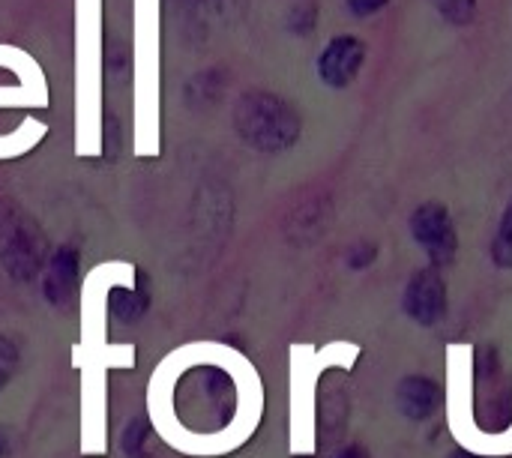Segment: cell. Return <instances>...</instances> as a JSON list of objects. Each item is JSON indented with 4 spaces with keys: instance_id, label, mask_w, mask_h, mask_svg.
Returning <instances> with one entry per match:
<instances>
[{
    "instance_id": "6da1fadb",
    "label": "cell",
    "mask_w": 512,
    "mask_h": 458,
    "mask_svg": "<svg viewBox=\"0 0 512 458\" xmlns=\"http://www.w3.org/2000/svg\"><path fill=\"white\" fill-rule=\"evenodd\" d=\"M153 393L189 438H222L255 402L258 381L234 348L192 342L162 360Z\"/></svg>"
},
{
    "instance_id": "7a4b0ae2",
    "label": "cell",
    "mask_w": 512,
    "mask_h": 458,
    "mask_svg": "<svg viewBox=\"0 0 512 458\" xmlns=\"http://www.w3.org/2000/svg\"><path fill=\"white\" fill-rule=\"evenodd\" d=\"M72 153H105V0H72Z\"/></svg>"
},
{
    "instance_id": "3957f363",
    "label": "cell",
    "mask_w": 512,
    "mask_h": 458,
    "mask_svg": "<svg viewBox=\"0 0 512 458\" xmlns=\"http://www.w3.org/2000/svg\"><path fill=\"white\" fill-rule=\"evenodd\" d=\"M162 150V0H132V156Z\"/></svg>"
},
{
    "instance_id": "277c9868",
    "label": "cell",
    "mask_w": 512,
    "mask_h": 458,
    "mask_svg": "<svg viewBox=\"0 0 512 458\" xmlns=\"http://www.w3.org/2000/svg\"><path fill=\"white\" fill-rule=\"evenodd\" d=\"M51 105L48 75L39 60L9 42H0V159L6 150H18L21 156L33 153L48 138V123L33 111ZM15 156V153H12Z\"/></svg>"
},
{
    "instance_id": "5b68a950",
    "label": "cell",
    "mask_w": 512,
    "mask_h": 458,
    "mask_svg": "<svg viewBox=\"0 0 512 458\" xmlns=\"http://www.w3.org/2000/svg\"><path fill=\"white\" fill-rule=\"evenodd\" d=\"M411 237L417 240V246L426 252V258L432 261V267H447L456 261L459 252V234L453 225L450 210L441 201H426L411 213Z\"/></svg>"
},
{
    "instance_id": "8992f818",
    "label": "cell",
    "mask_w": 512,
    "mask_h": 458,
    "mask_svg": "<svg viewBox=\"0 0 512 458\" xmlns=\"http://www.w3.org/2000/svg\"><path fill=\"white\" fill-rule=\"evenodd\" d=\"M402 303L411 321H417L420 327H435L447 312V282L438 267L417 270L405 285Z\"/></svg>"
},
{
    "instance_id": "52a82bcc",
    "label": "cell",
    "mask_w": 512,
    "mask_h": 458,
    "mask_svg": "<svg viewBox=\"0 0 512 458\" xmlns=\"http://www.w3.org/2000/svg\"><path fill=\"white\" fill-rule=\"evenodd\" d=\"M363 57H366V48L360 39H336L327 51V57L321 60V75L327 84L333 87H345L357 78L360 66H363Z\"/></svg>"
},
{
    "instance_id": "ba28073f",
    "label": "cell",
    "mask_w": 512,
    "mask_h": 458,
    "mask_svg": "<svg viewBox=\"0 0 512 458\" xmlns=\"http://www.w3.org/2000/svg\"><path fill=\"white\" fill-rule=\"evenodd\" d=\"M444 402L441 387L432 378L411 375L399 384V408L408 420H429Z\"/></svg>"
},
{
    "instance_id": "9c48e42d",
    "label": "cell",
    "mask_w": 512,
    "mask_h": 458,
    "mask_svg": "<svg viewBox=\"0 0 512 458\" xmlns=\"http://www.w3.org/2000/svg\"><path fill=\"white\" fill-rule=\"evenodd\" d=\"M123 453L129 458H153V453H156V432L144 417H138L126 426Z\"/></svg>"
},
{
    "instance_id": "30bf717a",
    "label": "cell",
    "mask_w": 512,
    "mask_h": 458,
    "mask_svg": "<svg viewBox=\"0 0 512 458\" xmlns=\"http://www.w3.org/2000/svg\"><path fill=\"white\" fill-rule=\"evenodd\" d=\"M492 261L501 270H512V201L510 207L504 210L501 225H498V234L492 240Z\"/></svg>"
},
{
    "instance_id": "8fae6325",
    "label": "cell",
    "mask_w": 512,
    "mask_h": 458,
    "mask_svg": "<svg viewBox=\"0 0 512 458\" xmlns=\"http://www.w3.org/2000/svg\"><path fill=\"white\" fill-rule=\"evenodd\" d=\"M435 6L453 24H471L477 15V0H435Z\"/></svg>"
},
{
    "instance_id": "7c38bea8",
    "label": "cell",
    "mask_w": 512,
    "mask_h": 458,
    "mask_svg": "<svg viewBox=\"0 0 512 458\" xmlns=\"http://www.w3.org/2000/svg\"><path fill=\"white\" fill-rule=\"evenodd\" d=\"M387 3H390V0H348V6H351L354 15H375V12H381Z\"/></svg>"
},
{
    "instance_id": "4fadbf2b",
    "label": "cell",
    "mask_w": 512,
    "mask_h": 458,
    "mask_svg": "<svg viewBox=\"0 0 512 458\" xmlns=\"http://www.w3.org/2000/svg\"><path fill=\"white\" fill-rule=\"evenodd\" d=\"M360 249H363V252L351 261V267H354V270H363V267H366V264H372V261H375V255H378V249H375V246H360Z\"/></svg>"
},
{
    "instance_id": "5bb4252c",
    "label": "cell",
    "mask_w": 512,
    "mask_h": 458,
    "mask_svg": "<svg viewBox=\"0 0 512 458\" xmlns=\"http://www.w3.org/2000/svg\"><path fill=\"white\" fill-rule=\"evenodd\" d=\"M336 458H369V453H366V447H360V444H351V447H345L342 453Z\"/></svg>"
}]
</instances>
